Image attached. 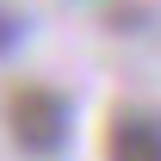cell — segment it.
<instances>
[{
    "label": "cell",
    "instance_id": "2",
    "mask_svg": "<svg viewBox=\"0 0 161 161\" xmlns=\"http://www.w3.org/2000/svg\"><path fill=\"white\" fill-rule=\"evenodd\" d=\"M105 161H161V118L124 105L105 124Z\"/></svg>",
    "mask_w": 161,
    "mask_h": 161
},
{
    "label": "cell",
    "instance_id": "1",
    "mask_svg": "<svg viewBox=\"0 0 161 161\" xmlns=\"http://www.w3.org/2000/svg\"><path fill=\"white\" fill-rule=\"evenodd\" d=\"M68 124H75V105L43 80H25V87L6 93V130L25 155H56L68 142Z\"/></svg>",
    "mask_w": 161,
    "mask_h": 161
},
{
    "label": "cell",
    "instance_id": "3",
    "mask_svg": "<svg viewBox=\"0 0 161 161\" xmlns=\"http://www.w3.org/2000/svg\"><path fill=\"white\" fill-rule=\"evenodd\" d=\"M19 37H25V19H19V13H6V6H0V56H6V50H13Z\"/></svg>",
    "mask_w": 161,
    "mask_h": 161
}]
</instances>
